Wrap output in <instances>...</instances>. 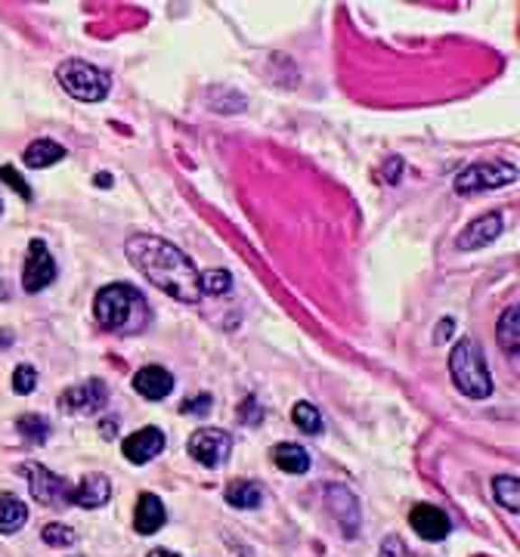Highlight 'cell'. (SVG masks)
Segmentation results:
<instances>
[{
	"label": "cell",
	"mask_w": 520,
	"mask_h": 557,
	"mask_svg": "<svg viewBox=\"0 0 520 557\" xmlns=\"http://www.w3.org/2000/svg\"><path fill=\"white\" fill-rule=\"evenodd\" d=\"M164 433L158 428H143L136 433H130V437L121 443V450H125V459L134 461V465H146V461L158 459V455L164 452Z\"/></svg>",
	"instance_id": "cell-10"
},
{
	"label": "cell",
	"mask_w": 520,
	"mask_h": 557,
	"mask_svg": "<svg viewBox=\"0 0 520 557\" xmlns=\"http://www.w3.org/2000/svg\"><path fill=\"white\" fill-rule=\"evenodd\" d=\"M56 279V264L53 257H50L47 245L41 242V238H32L28 242V257H25V270H22V285H25V292H41V288H47L50 282Z\"/></svg>",
	"instance_id": "cell-8"
},
{
	"label": "cell",
	"mask_w": 520,
	"mask_h": 557,
	"mask_svg": "<svg viewBox=\"0 0 520 557\" xmlns=\"http://www.w3.org/2000/svg\"><path fill=\"white\" fill-rule=\"evenodd\" d=\"M502 227H505V220H502V214L493 211V214H483V217H477L474 223H468L465 229H461V236H459V251H477V248H483V245H489V242H496L498 236H502Z\"/></svg>",
	"instance_id": "cell-11"
},
{
	"label": "cell",
	"mask_w": 520,
	"mask_h": 557,
	"mask_svg": "<svg viewBox=\"0 0 520 557\" xmlns=\"http://www.w3.org/2000/svg\"><path fill=\"white\" fill-rule=\"evenodd\" d=\"M62 158H65V149L56 140H34L32 146L25 149V164L34 171L50 168V164L62 162Z\"/></svg>",
	"instance_id": "cell-17"
},
{
	"label": "cell",
	"mask_w": 520,
	"mask_h": 557,
	"mask_svg": "<svg viewBox=\"0 0 520 557\" xmlns=\"http://www.w3.org/2000/svg\"><path fill=\"white\" fill-rule=\"evenodd\" d=\"M292 418L303 433H320L322 431V415H320V409H316L313 403H298V406L292 409Z\"/></svg>",
	"instance_id": "cell-21"
},
{
	"label": "cell",
	"mask_w": 520,
	"mask_h": 557,
	"mask_svg": "<svg viewBox=\"0 0 520 557\" xmlns=\"http://www.w3.org/2000/svg\"><path fill=\"white\" fill-rule=\"evenodd\" d=\"M208 409H211V396L201 394V396H195V400H183V409H180V412H190V415H205Z\"/></svg>",
	"instance_id": "cell-28"
},
{
	"label": "cell",
	"mask_w": 520,
	"mask_h": 557,
	"mask_svg": "<svg viewBox=\"0 0 520 557\" xmlns=\"http://www.w3.org/2000/svg\"><path fill=\"white\" fill-rule=\"evenodd\" d=\"M103 437H115V422H112V424H108V422L103 424Z\"/></svg>",
	"instance_id": "cell-35"
},
{
	"label": "cell",
	"mask_w": 520,
	"mask_h": 557,
	"mask_svg": "<svg viewBox=\"0 0 520 557\" xmlns=\"http://www.w3.org/2000/svg\"><path fill=\"white\" fill-rule=\"evenodd\" d=\"M93 313H97V322L106 331H115V335H140L149 322L146 298L134 285H125V282L106 285L93 301Z\"/></svg>",
	"instance_id": "cell-2"
},
{
	"label": "cell",
	"mask_w": 520,
	"mask_h": 557,
	"mask_svg": "<svg viewBox=\"0 0 520 557\" xmlns=\"http://www.w3.org/2000/svg\"><path fill=\"white\" fill-rule=\"evenodd\" d=\"M106 400H108L106 385L99 378H90V381H81V385L65 390V394L60 396V406L65 412H81V415H90V412L106 409Z\"/></svg>",
	"instance_id": "cell-9"
},
{
	"label": "cell",
	"mask_w": 520,
	"mask_h": 557,
	"mask_svg": "<svg viewBox=\"0 0 520 557\" xmlns=\"http://www.w3.org/2000/svg\"><path fill=\"white\" fill-rule=\"evenodd\" d=\"M498 344L511 357H517V307H508L498 320Z\"/></svg>",
	"instance_id": "cell-20"
},
{
	"label": "cell",
	"mask_w": 520,
	"mask_h": 557,
	"mask_svg": "<svg viewBox=\"0 0 520 557\" xmlns=\"http://www.w3.org/2000/svg\"><path fill=\"white\" fill-rule=\"evenodd\" d=\"M127 260L136 270L146 276L152 285L162 288L164 294H171L180 303H199L201 301V282L199 270L177 245L164 242L158 236H130L127 245Z\"/></svg>",
	"instance_id": "cell-1"
},
{
	"label": "cell",
	"mask_w": 520,
	"mask_h": 557,
	"mask_svg": "<svg viewBox=\"0 0 520 557\" xmlns=\"http://www.w3.org/2000/svg\"><path fill=\"white\" fill-rule=\"evenodd\" d=\"M0 180H4V183L10 186V190H16L25 201H32V190H28V183H25V180H22V173H19L16 168L4 164V168H0Z\"/></svg>",
	"instance_id": "cell-27"
},
{
	"label": "cell",
	"mask_w": 520,
	"mask_h": 557,
	"mask_svg": "<svg viewBox=\"0 0 520 557\" xmlns=\"http://www.w3.org/2000/svg\"><path fill=\"white\" fill-rule=\"evenodd\" d=\"M134 387H136V394L146 396V400H164L173 390V375L162 366H146L136 372Z\"/></svg>",
	"instance_id": "cell-13"
},
{
	"label": "cell",
	"mask_w": 520,
	"mask_h": 557,
	"mask_svg": "<svg viewBox=\"0 0 520 557\" xmlns=\"http://www.w3.org/2000/svg\"><path fill=\"white\" fill-rule=\"evenodd\" d=\"M450 372L455 387L461 390L471 400H487L493 394V378H489L487 359H483V350L477 347V341L471 338H461L455 344L452 357H450Z\"/></svg>",
	"instance_id": "cell-3"
},
{
	"label": "cell",
	"mask_w": 520,
	"mask_h": 557,
	"mask_svg": "<svg viewBox=\"0 0 520 557\" xmlns=\"http://www.w3.org/2000/svg\"><path fill=\"white\" fill-rule=\"evenodd\" d=\"M0 211H4V205H0Z\"/></svg>",
	"instance_id": "cell-37"
},
{
	"label": "cell",
	"mask_w": 520,
	"mask_h": 557,
	"mask_svg": "<svg viewBox=\"0 0 520 557\" xmlns=\"http://www.w3.org/2000/svg\"><path fill=\"white\" fill-rule=\"evenodd\" d=\"M409 524L418 536L428 539V542H440V539L450 536V517H446L440 508H433V505H415L409 515Z\"/></svg>",
	"instance_id": "cell-12"
},
{
	"label": "cell",
	"mask_w": 520,
	"mask_h": 557,
	"mask_svg": "<svg viewBox=\"0 0 520 557\" xmlns=\"http://www.w3.org/2000/svg\"><path fill=\"white\" fill-rule=\"evenodd\" d=\"M108 498H112V483L103 474H87L75 487V505L81 508H103Z\"/></svg>",
	"instance_id": "cell-15"
},
{
	"label": "cell",
	"mask_w": 520,
	"mask_h": 557,
	"mask_svg": "<svg viewBox=\"0 0 520 557\" xmlns=\"http://www.w3.org/2000/svg\"><path fill=\"white\" fill-rule=\"evenodd\" d=\"M233 452V437L220 428H201L190 437V455L205 468H220Z\"/></svg>",
	"instance_id": "cell-7"
},
{
	"label": "cell",
	"mask_w": 520,
	"mask_h": 557,
	"mask_svg": "<svg viewBox=\"0 0 520 557\" xmlns=\"http://www.w3.org/2000/svg\"><path fill=\"white\" fill-rule=\"evenodd\" d=\"M493 489H496V498L502 508H508V511L520 508V489H517L515 477H498V480L493 483Z\"/></svg>",
	"instance_id": "cell-23"
},
{
	"label": "cell",
	"mask_w": 520,
	"mask_h": 557,
	"mask_svg": "<svg viewBox=\"0 0 520 557\" xmlns=\"http://www.w3.org/2000/svg\"><path fill=\"white\" fill-rule=\"evenodd\" d=\"M242 418H245V422H248V424H257V422H260V418H264V412H260V409H257V403H255V400H245Z\"/></svg>",
	"instance_id": "cell-29"
},
{
	"label": "cell",
	"mask_w": 520,
	"mask_h": 557,
	"mask_svg": "<svg viewBox=\"0 0 520 557\" xmlns=\"http://www.w3.org/2000/svg\"><path fill=\"white\" fill-rule=\"evenodd\" d=\"M260 498H264V493H260V487L257 483H251V480H233L227 487V502L233 505V508L251 511V508H257L260 505Z\"/></svg>",
	"instance_id": "cell-19"
},
{
	"label": "cell",
	"mask_w": 520,
	"mask_h": 557,
	"mask_svg": "<svg viewBox=\"0 0 520 557\" xmlns=\"http://www.w3.org/2000/svg\"><path fill=\"white\" fill-rule=\"evenodd\" d=\"M34 385H38V372H34L32 366H19L16 372H13V390H16V394H32L34 390Z\"/></svg>",
	"instance_id": "cell-26"
},
{
	"label": "cell",
	"mask_w": 520,
	"mask_h": 557,
	"mask_svg": "<svg viewBox=\"0 0 520 557\" xmlns=\"http://www.w3.org/2000/svg\"><path fill=\"white\" fill-rule=\"evenodd\" d=\"M43 542H47V545H53V548H65V545H75V530H71V526H62V524H47L43 526Z\"/></svg>",
	"instance_id": "cell-25"
},
{
	"label": "cell",
	"mask_w": 520,
	"mask_h": 557,
	"mask_svg": "<svg viewBox=\"0 0 520 557\" xmlns=\"http://www.w3.org/2000/svg\"><path fill=\"white\" fill-rule=\"evenodd\" d=\"M450 329H452V322H450V320H446L443 325H440V329H437V344H440V341H446V338H450V335H446V331H450Z\"/></svg>",
	"instance_id": "cell-32"
},
{
	"label": "cell",
	"mask_w": 520,
	"mask_h": 557,
	"mask_svg": "<svg viewBox=\"0 0 520 557\" xmlns=\"http://www.w3.org/2000/svg\"><path fill=\"white\" fill-rule=\"evenodd\" d=\"M517 180V168L502 162H483L471 164L455 177V192H483V190H498V186H508Z\"/></svg>",
	"instance_id": "cell-6"
},
{
	"label": "cell",
	"mask_w": 520,
	"mask_h": 557,
	"mask_svg": "<svg viewBox=\"0 0 520 557\" xmlns=\"http://www.w3.org/2000/svg\"><path fill=\"white\" fill-rule=\"evenodd\" d=\"M273 461H276V468L285 474H307L310 471V455L298 443H279L276 450H273Z\"/></svg>",
	"instance_id": "cell-16"
},
{
	"label": "cell",
	"mask_w": 520,
	"mask_h": 557,
	"mask_svg": "<svg viewBox=\"0 0 520 557\" xmlns=\"http://www.w3.org/2000/svg\"><path fill=\"white\" fill-rule=\"evenodd\" d=\"M381 557H406V552H403V545L396 539H387L385 548H381Z\"/></svg>",
	"instance_id": "cell-30"
},
{
	"label": "cell",
	"mask_w": 520,
	"mask_h": 557,
	"mask_svg": "<svg viewBox=\"0 0 520 557\" xmlns=\"http://www.w3.org/2000/svg\"><path fill=\"white\" fill-rule=\"evenodd\" d=\"M28 520V508L16 496L4 493L0 496V533H19Z\"/></svg>",
	"instance_id": "cell-18"
},
{
	"label": "cell",
	"mask_w": 520,
	"mask_h": 557,
	"mask_svg": "<svg viewBox=\"0 0 520 557\" xmlns=\"http://www.w3.org/2000/svg\"><path fill=\"white\" fill-rule=\"evenodd\" d=\"M199 282L205 294H227L229 288H233V276H229L227 270H208V273H201Z\"/></svg>",
	"instance_id": "cell-24"
},
{
	"label": "cell",
	"mask_w": 520,
	"mask_h": 557,
	"mask_svg": "<svg viewBox=\"0 0 520 557\" xmlns=\"http://www.w3.org/2000/svg\"><path fill=\"white\" fill-rule=\"evenodd\" d=\"M16 431L28 440V443H43L50 433V424H47V418H41V415H22L16 422Z\"/></svg>",
	"instance_id": "cell-22"
},
{
	"label": "cell",
	"mask_w": 520,
	"mask_h": 557,
	"mask_svg": "<svg viewBox=\"0 0 520 557\" xmlns=\"http://www.w3.org/2000/svg\"><path fill=\"white\" fill-rule=\"evenodd\" d=\"M149 557H177V554L168 552V548H155V552H149Z\"/></svg>",
	"instance_id": "cell-33"
},
{
	"label": "cell",
	"mask_w": 520,
	"mask_h": 557,
	"mask_svg": "<svg viewBox=\"0 0 520 557\" xmlns=\"http://www.w3.org/2000/svg\"><path fill=\"white\" fill-rule=\"evenodd\" d=\"M108 183H112V177H108V173H97V186H103V190H106Z\"/></svg>",
	"instance_id": "cell-34"
},
{
	"label": "cell",
	"mask_w": 520,
	"mask_h": 557,
	"mask_svg": "<svg viewBox=\"0 0 520 557\" xmlns=\"http://www.w3.org/2000/svg\"><path fill=\"white\" fill-rule=\"evenodd\" d=\"M22 471L28 474V489L47 508H65V505H75V489L69 487V480H62L60 474L47 471L43 465H25Z\"/></svg>",
	"instance_id": "cell-5"
},
{
	"label": "cell",
	"mask_w": 520,
	"mask_h": 557,
	"mask_svg": "<svg viewBox=\"0 0 520 557\" xmlns=\"http://www.w3.org/2000/svg\"><path fill=\"white\" fill-rule=\"evenodd\" d=\"M6 298V288H4V279H0V301Z\"/></svg>",
	"instance_id": "cell-36"
},
{
	"label": "cell",
	"mask_w": 520,
	"mask_h": 557,
	"mask_svg": "<svg viewBox=\"0 0 520 557\" xmlns=\"http://www.w3.org/2000/svg\"><path fill=\"white\" fill-rule=\"evenodd\" d=\"M400 168H403L400 158H390V171H387V180H390V183H396V173H400Z\"/></svg>",
	"instance_id": "cell-31"
},
{
	"label": "cell",
	"mask_w": 520,
	"mask_h": 557,
	"mask_svg": "<svg viewBox=\"0 0 520 557\" xmlns=\"http://www.w3.org/2000/svg\"><path fill=\"white\" fill-rule=\"evenodd\" d=\"M56 78L65 87V93L81 103H99V99L108 97V87H112V78L108 71L97 69V65L84 62V60H65L60 69H56Z\"/></svg>",
	"instance_id": "cell-4"
},
{
	"label": "cell",
	"mask_w": 520,
	"mask_h": 557,
	"mask_svg": "<svg viewBox=\"0 0 520 557\" xmlns=\"http://www.w3.org/2000/svg\"><path fill=\"white\" fill-rule=\"evenodd\" d=\"M164 520H168V511H164L162 498L152 496V493H143L140 498H136L134 524H136V533H140V536H152V533H158L164 526Z\"/></svg>",
	"instance_id": "cell-14"
}]
</instances>
